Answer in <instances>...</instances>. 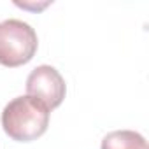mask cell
I'll return each instance as SVG.
<instances>
[{
  "mask_svg": "<svg viewBox=\"0 0 149 149\" xmlns=\"http://www.w3.org/2000/svg\"><path fill=\"white\" fill-rule=\"evenodd\" d=\"M39 39L35 30L21 19L0 23V65L14 68L28 63L37 53Z\"/></svg>",
  "mask_w": 149,
  "mask_h": 149,
  "instance_id": "obj_2",
  "label": "cell"
},
{
  "mask_svg": "<svg viewBox=\"0 0 149 149\" xmlns=\"http://www.w3.org/2000/svg\"><path fill=\"white\" fill-rule=\"evenodd\" d=\"M100 149H147V142L133 130H116L104 137Z\"/></svg>",
  "mask_w": 149,
  "mask_h": 149,
  "instance_id": "obj_4",
  "label": "cell"
},
{
  "mask_svg": "<svg viewBox=\"0 0 149 149\" xmlns=\"http://www.w3.org/2000/svg\"><path fill=\"white\" fill-rule=\"evenodd\" d=\"M49 109L28 95L16 97L2 111L4 132L18 142H32L42 137L49 126Z\"/></svg>",
  "mask_w": 149,
  "mask_h": 149,
  "instance_id": "obj_1",
  "label": "cell"
},
{
  "mask_svg": "<svg viewBox=\"0 0 149 149\" xmlns=\"http://www.w3.org/2000/svg\"><path fill=\"white\" fill-rule=\"evenodd\" d=\"M67 93L61 74L51 65H39L26 79V95L42 102L49 111L61 105Z\"/></svg>",
  "mask_w": 149,
  "mask_h": 149,
  "instance_id": "obj_3",
  "label": "cell"
}]
</instances>
